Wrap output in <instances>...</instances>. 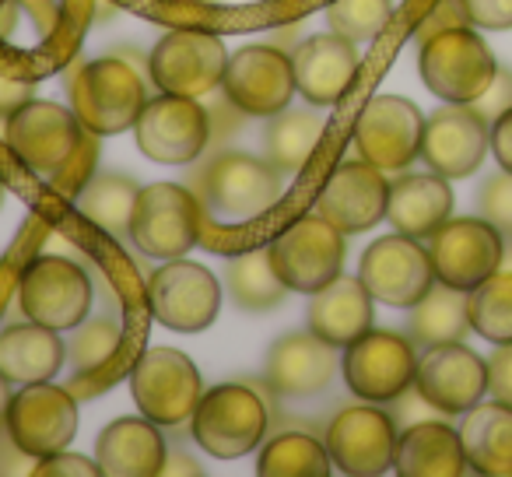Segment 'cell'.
Listing matches in <instances>:
<instances>
[{"label":"cell","mask_w":512,"mask_h":477,"mask_svg":"<svg viewBox=\"0 0 512 477\" xmlns=\"http://www.w3.org/2000/svg\"><path fill=\"white\" fill-rule=\"evenodd\" d=\"M92 130L57 102L32 99L8 116V148L36 176L50 179L60 193H81L92 179L95 141Z\"/></svg>","instance_id":"obj_1"},{"label":"cell","mask_w":512,"mask_h":477,"mask_svg":"<svg viewBox=\"0 0 512 477\" xmlns=\"http://www.w3.org/2000/svg\"><path fill=\"white\" fill-rule=\"evenodd\" d=\"M193 190V186H190ZM200 207L225 221H256L281 204L285 183L271 162L242 151H221L197 176Z\"/></svg>","instance_id":"obj_2"},{"label":"cell","mask_w":512,"mask_h":477,"mask_svg":"<svg viewBox=\"0 0 512 477\" xmlns=\"http://www.w3.org/2000/svg\"><path fill=\"white\" fill-rule=\"evenodd\" d=\"M71 109L95 137L134 130L141 109L148 106V88L141 74L120 57H99L71 74Z\"/></svg>","instance_id":"obj_3"},{"label":"cell","mask_w":512,"mask_h":477,"mask_svg":"<svg viewBox=\"0 0 512 477\" xmlns=\"http://www.w3.org/2000/svg\"><path fill=\"white\" fill-rule=\"evenodd\" d=\"M267 404L246 383H221L200 397L190 418V435L204 453L218 460H239L267 435Z\"/></svg>","instance_id":"obj_4"},{"label":"cell","mask_w":512,"mask_h":477,"mask_svg":"<svg viewBox=\"0 0 512 477\" xmlns=\"http://www.w3.org/2000/svg\"><path fill=\"white\" fill-rule=\"evenodd\" d=\"M418 71L428 92L439 95L442 102L470 106L491 85L498 64L488 43L474 32V25H456L421 43Z\"/></svg>","instance_id":"obj_5"},{"label":"cell","mask_w":512,"mask_h":477,"mask_svg":"<svg viewBox=\"0 0 512 477\" xmlns=\"http://www.w3.org/2000/svg\"><path fill=\"white\" fill-rule=\"evenodd\" d=\"M200 207L197 193L179 183L141 186L130 214V235L144 257L176 260L200 243Z\"/></svg>","instance_id":"obj_6"},{"label":"cell","mask_w":512,"mask_h":477,"mask_svg":"<svg viewBox=\"0 0 512 477\" xmlns=\"http://www.w3.org/2000/svg\"><path fill=\"white\" fill-rule=\"evenodd\" d=\"M130 393L144 418L172 428L193 418L204 397V383L193 358H186L183 351L148 348L130 369Z\"/></svg>","instance_id":"obj_7"},{"label":"cell","mask_w":512,"mask_h":477,"mask_svg":"<svg viewBox=\"0 0 512 477\" xmlns=\"http://www.w3.org/2000/svg\"><path fill=\"white\" fill-rule=\"evenodd\" d=\"M18 306L29 320L50 330H74L88 320L92 309V281L85 267L67 257H36L18 278Z\"/></svg>","instance_id":"obj_8"},{"label":"cell","mask_w":512,"mask_h":477,"mask_svg":"<svg viewBox=\"0 0 512 477\" xmlns=\"http://www.w3.org/2000/svg\"><path fill=\"white\" fill-rule=\"evenodd\" d=\"M341 372L358 400L393 404L407 386H414V372H418L414 341L393 330H365L344 348Z\"/></svg>","instance_id":"obj_9"},{"label":"cell","mask_w":512,"mask_h":477,"mask_svg":"<svg viewBox=\"0 0 512 477\" xmlns=\"http://www.w3.org/2000/svg\"><path fill=\"white\" fill-rule=\"evenodd\" d=\"M271 264L278 278L288 285V292L313 295L320 292L327 281H334L344 267V232L334 228L327 218L313 214V218H299L285 228V232L267 246Z\"/></svg>","instance_id":"obj_10"},{"label":"cell","mask_w":512,"mask_h":477,"mask_svg":"<svg viewBox=\"0 0 512 477\" xmlns=\"http://www.w3.org/2000/svg\"><path fill=\"white\" fill-rule=\"evenodd\" d=\"M134 141L144 158L158 165H186L211 141V113L190 95L162 92L148 99L134 123Z\"/></svg>","instance_id":"obj_11"},{"label":"cell","mask_w":512,"mask_h":477,"mask_svg":"<svg viewBox=\"0 0 512 477\" xmlns=\"http://www.w3.org/2000/svg\"><path fill=\"white\" fill-rule=\"evenodd\" d=\"M4 432L32 460L60 453L78 435V400H74L71 390L57 386L53 379H46V383H25L11 397Z\"/></svg>","instance_id":"obj_12"},{"label":"cell","mask_w":512,"mask_h":477,"mask_svg":"<svg viewBox=\"0 0 512 477\" xmlns=\"http://www.w3.org/2000/svg\"><path fill=\"white\" fill-rule=\"evenodd\" d=\"M502 232L484 218H449L428 235L435 281L470 292L484 278L502 271Z\"/></svg>","instance_id":"obj_13"},{"label":"cell","mask_w":512,"mask_h":477,"mask_svg":"<svg viewBox=\"0 0 512 477\" xmlns=\"http://www.w3.org/2000/svg\"><path fill=\"white\" fill-rule=\"evenodd\" d=\"M225 67V43H221V36L204 29L165 32L148 57V71L158 92L190 95V99H200L211 88H218L221 78H225Z\"/></svg>","instance_id":"obj_14"},{"label":"cell","mask_w":512,"mask_h":477,"mask_svg":"<svg viewBox=\"0 0 512 477\" xmlns=\"http://www.w3.org/2000/svg\"><path fill=\"white\" fill-rule=\"evenodd\" d=\"M148 306L162 327L197 334L218 320L221 285L204 264L183 257L165 260L148 281Z\"/></svg>","instance_id":"obj_15"},{"label":"cell","mask_w":512,"mask_h":477,"mask_svg":"<svg viewBox=\"0 0 512 477\" xmlns=\"http://www.w3.org/2000/svg\"><path fill=\"white\" fill-rule=\"evenodd\" d=\"M221 85H225V99L242 116H264V120L288 109L292 95L299 92L295 88L292 53L267 43L242 46L239 53H232Z\"/></svg>","instance_id":"obj_16"},{"label":"cell","mask_w":512,"mask_h":477,"mask_svg":"<svg viewBox=\"0 0 512 477\" xmlns=\"http://www.w3.org/2000/svg\"><path fill=\"white\" fill-rule=\"evenodd\" d=\"M425 113L404 95H372L355 120V148L383 172H400L421 155Z\"/></svg>","instance_id":"obj_17"},{"label":"cell","mask_w":512,"mask_h":477,"mask_svg":"<svg viewBox=\"0 0 512 477\" xmlns=\"http://www.w3.org/2000/svg\"><path fill=\"white\" fill-rule=\"evenodd\" d=\"M358 278L372 292L376 302L397 309H411L414 302H421L435 285L432 257L414 235H383L369 250L362 253L358 264Z\"/></svg>","instance_id":"obj_18"},{"label":"cell","mask_w":512,"mask_h":477,"mask_svg":"<svg viewBox=\"0 0 512 477\" xmlns=\"http://www.w3.org/2000/svg\"><path fill=\"white\" fill-rule=\"evenodd\" d=\"M397 421L376 404H351L334 414L327 425V453L334 467L351 477H376L393 467L397 453Z\"/></svg>","instance_id":"obj_19"},{"label":"cell","mask_w":512,"mask_h":477,"mask_svg":"<svg viewBox=\"0 0 512 477\" xmlns=\"http://www.w3.org/2000/svg\"><path fill=\"white\" fill-rule=\"evenodd\" d=\"M386 200H390V183L383 169L362 158V162H344L330 172L316 197V214L341 228L344 235H355L369 232L386 218Z\"/></svg>","instance_id":"obj_20"},{"label":"cell","mask_w":512,"mask_h":477,"mask_svg":"<svg viewBox=\"0 0 512 477\" xmlns=\"http://www.w3.org/2000/svg\"><path fill=\"white\" fill-rule=\"evenodd\" d=\"M491 144V130L474 106H460V102H446L425 116V137H421V158L428 169L439 172L446 179H463L477 172L484 162Z\"/></svg>","instance_id":"obj_21"},{"label":"cell","mask_w":512,"mask_h":477,"mask_svg":"<svg viewBox=\"0 0 512 477\" xmlns=\"http://www.w3.org/2000/svg\"><path fill=\"white\" fill-rule=\"evenodd\" d=\"M414 386L442 414H463L474 404H481L488 393V362L470 348H463V341L435 344L418 362Z\"/></svg>","instance_id":"obj_22"},{"label":"cell","mask_w":512,"mask_h":477,"mask_svg":"<svg viewBox=\"0 0 512 477\" xmlns=\"http://www.w3.org/2000/svg\"><path fill=\"white\" fill-rule=\"evenodd\" d=\"M337 372L334 344L313 330H295L271 344L267 351V386L278 397H313L327 390Z\"/></svg>","instance_id":"obj_23"},{"label":"cell","mask_w":512,"mask_h":477,"mask_svg":"<svg viewBox=\"0 0 512 477\" xmlns=\"http://www.w3.org/2000/svg\"><path fill=\"white\" fill-rule=\"evenodd\" d=\"M295 88L306 95L313 106H334L351 88L358 71V50L351 39L337 32H320V36L302 39L292 50Z\"/></svg>","instance_id":"obj_24"},{"label":"cell","mask_w":512,"mask_h":477,"mask_svg":"<svg viewBox=\"0 0 512 477\" xmlns=\"http://www.w3.org/2000/svg\"><path fill=\"white\" fill-rule=\"evenodd\" d=\"M165 453L169 449L151 418H116L95 442L102 477H158Z\"/></svg>","instance_id":"obj_25"},{"label":"cell","mask_w":512,"mask_h":477,"mask_svg":"<svg viewBox=\"0 0 512 477\" xmlns=\"http://www.w3.org/2000/svg\"><path fill=\"white\" fill-rule=\"evenodd\" d=\"M453 214V190L439 172H407L390 183L386 218L397 232L428 239Z\"/></svg>","instance_id":"obj_26"},{"label":"cell","mask_w":512,"mask_h":477,"mask_svg":"<svg viewBox=\"0 0 512 477\" xmlns=\"http://www.w3.org/2000/svg\"><path fill=\"white\" fill-rule=\"evenodd\" d=\"M372 302L376 299L362 285V278L337 274L309 299V330L334 348H348L355 337L372 330Z\"/></svg>","instance_id":"obj_27"},{"label":"cell","mask_w":512,"mask_h":477,"mask_svg":"<svg viewBox=\"0 0 512 477\" xmlns=\"http://www.w3.org/2000/svg\"><path fill=\"white\" fill-rule=\"evenodd\" d=\"M393 470L400 477H460L467 470L460 428H449L446 421H418L397 435Z\"/></svg>","instance_id":"obj_28"},{"label":"cell","mask_w":512,"mask_h":477,"mask_svg":"<svg viewBox=\"0 0 512 477\" xmlns=\"http://www.w3.org/2000/svg\"><path fill=\"white\" fill-rule=\"evenodd\" d=\"M460 442L467 467L484 477H512V404L491 400L463 411Z\"/></svg>","instance_id":"obj_29"},{"label":"cell","mask_w":512,"mask_h":477,"mask_svg":"<svg viewBox=\"0 0 512 477\" xmlns=\"http://www.w3.org/2000/svg\"><path fill=\"white\" fill-rule=\"evenodd\" d=\"M67 362V344L43 323H15L0 330V372L11 383H46Z\"/></svg>","instance_id":"obj_30"},{"label":"cell","mask_w":512,"mask_h":477,"mask_svg":"<svg viewBox=\"0 0 512 477\" xmlns=\"http://www.w3.org/2000/svg\"><path fill=\"white\" fill-rule=\"evenodd\" d=\"M470 330L474 327H470L467 292L442 285V281H435L432 292H428L421 302H414L411 316H407V334H411V341L421 344V348L463 341Z\"/></svg>","instance_id":"obj_31"},{"label":"cell","mask_w":512,"mask_h":477,"mask_svg":"<svg viewBox=\"0 0 512 477\" xmlns=\"http://www.w3.org/2000/svg\"><path fill=\"white\" fill-rule=\"evenodd\" d=\"M137 193H141L137 183L123 172H92V179L78 193V211L106 235L127 239Z\"/></svg>","instance_id":"obj_32"},{"label":"cell","mask_w":512,"mask_h":477,"mask_svg":"<svg viewBox=\"0 0 512 477\" xmlns=\"http://www.w3.org/2000/svg\"><path fill=\"white\" fill-rule=\"evenodd\" d=\"M320 137L323 120L316 113H309V109H281L267 123V162L281 176L302 172L309 158H313V151L320 148Z\"/></svg>","instance_id":"obj_33"},{"label":"cell","mask_w":512,"mask_h":477,"mask_svg":"<svg viewBox=\"0 0 512 477\" xmlns=\"http://www.w3.org/2000/svg\"><path fill=\"white\" fill-rule=\"evenodd\" d=\"M225 281L235 306L249 309V313H267V309L281 306L288 295V285L278 278L267 250H246L232 257L225 267Z\"/></svg>","instance_id":"obj_34"},{"label":"cell","mask_w":512,"mask_h":477,"mask_svg":"<svg viewBox=\"0 0 512 477\" xmlns=\"http://www.w3.org/2000/svg\"><path fill=\"white\" fill-rule=\"evenodd\" d=\"M327 442L313 439L309 432H285L274 435L256 460L260 477H327L330 474Z\"/></svg>","instance_id":"obj_35"},{"label":"cell","mask_w":512,"mask_h":477,"mask_svg":"<svg viewBox=\"0 0 512 477\" xmlns=\"http://www.w3.org/2000/svg\"><path fill=\"white\" fill-rule=\"evenodd\" d=\"M470 327L491 344L512 341V271H495L467 292Z\"/></svg>","instance_id":"obj_36"},{"label":"cell","mask_w":512,"mask_h":477,"mask_svg":"<svg viewBox=\"0 0 512 477\" xmlns=\"http://www.w3.org/2000/svg\"><path fill=\"white\" fill-rule=\"evenodd\" d=\"M120 348H123L120 323L109 320V316H99V320H85L74 327V337L67 341V362H71V369L78 376H92Z\"/></svg>","instance_id":"obj_37"},{"label":"cell","mask_w":512,"mask_h":477,"mask_svg":"<svg viewBox=\"0 0 512 477\" xmlns=\"http://www.w3.org/2000/svg\"><path fill=\"white\" fill-rule=\"evenodd\" d=\"M393 0H334L327 8V22L337 36L351 43H369L390 25Z\"/></svg>","instance_id":"obj_38"},{"label":"cell","mask_w":512,"mask_h":477,"mask_svg":"<svg viewBox=\"0 0 512 477\" xmlns=\"http://www.w3.org/2000/svg\"><path fill=\"white\" fill-rule=\"evenodd\" d=\"M477 211H481L484 221H491L498 232L512 239V172L502 169L498 176H491L488 183L481 186V193H477Z\"/></svg>","instance_id":"obj_39"},{"label":"cell","mask_w":512,"mask_h":477,"mask_svg":"<svg viewBox=\"0 0 512 477\" xmlns=\"http://www.w3.org/2000/svg\"><path fill=\"white\" fill-rule=\"evenodd\" d=\"M470 106H474V113L481 116L484 123H495L502 113H509V109H512V71L498 67L495 78H491V85L484 88V92L477 95Z\"/></svg>","instance_id":"obj_40"},{"label":"cell","mask_w":512,"mask_h":477,"mask_svg":"<svg viewBox=\"0 0 512 477\" xmlns=\"http://www.w3.org/2000/svg\"><path fill=\"white\" fill-rule=\"evenodd\" d=\"M32 474L36 477H102V467H99V460H88V456H81V453L60 449V453H53V456H43Z\"/></svg>","instance_id":"obj_41"},{"label":"cell","mask_w":512,"mask_h":477,"mask_svg":"<svg viewBox=\"0 0 512 477\" xmlns=\"http://www.w3.org/2000/svg\"><path fill=\"white\" fill-rule=\"evenodd\" d=\"M463 11H467V22L474 29H512V0H463Z\"/></svg>","instance_id":"obj_42"},{"label":"cell","mask_w":512,"mask_h":477,"mask_svg":"<svg viewBox=\"0 0 512 477\" xmlns=\"http://www.w3.org/2000/svg\"><path fill=\"white\" fill-rule=\"evenodd\" d=\"M456 25H470L467 11H463V0H439V4H435V8L421 18V25L414 29V39H421V43H425L428 36H435V32H446V29H456Z\"/></svg>","instance_id":"obj_43"},{"label":"cell","mask_w":512,"mask_h":477,"mask_svg":"<svg viewBox=\"0 0 512 477\" xmlns=\"http://www.w3.org/2000/svg\"><path fill=\"white\" fill-rule=\"evenodd\" d=\"M393 404H397V411H393V421H397V428L418 425V421H432L435 414H442L439 407H435L432 400H428L425 393L418 390V386H407V390L400 393Z\"/></svg>","instance_id":"obj_44"},{"label":"cell","mask_w":512,"mask_h":477,"mask_svg":"<svg viewBox=\"0 0 512 477\" xmlns=\"http://www.w3.org/2000/svg\"><path fill=\"white\" fill-rule=\"evenodd\" d=\"M488 393L512 404V341L498 344V351L488 358Z\"/></svg>","instance_id":"obj_45"},{"label":"cell","mask_w":512,"mask_h":477,"mask_svg":"<svg viewBox=\"0 0 512 477\" xmlns=\"http://www.w3.org/2000/svg\"><path fill=\"white\" fill-rule=\"evenodd\" d=\"M36 95V85L32 81H11V78H0V120H8L15 116L25 102H32Z\"/></svg>","instance_id":"obj_46"},{"label":"cell","mask_w":512,"mask_h":477,"mask_svg":"<svg viewBox=\"0 0 512 477\" xmlns=\"http://www.w3.org/2000/svg\"><path fill=\"white\" fill-rule=\"evenodd\" d=\"M491 155L505 172H512V109L491 123Z\"/></svg>","instance_id":"obj_47"},{"label":"cell","mask_w":512,"mask_h":477,"mask_svg":"<svg viewBox=\"0 0 512 477\" xmlns=\"http://www.w3.org/2000/svg\"><path fill=\"white\" fill-rule=\"evenodd\" d=\"M162 474H165V477H172V474H186V477H193V474H204V467H200V463L193 460L190 453H165Z\"/></svg>","instance_id":"obj_48"},{"label":"cell","mask_w":512,"mask_h":477,"mask_svg":"<svg viewBox=\"0 0 512 477\" xmlns=\"http://www.w3.org/2000/svg\"><path fill=\"white\" fill-rule=\"evenodd\" d=\"M11 397H15V393H11V379L4 376V372H0V428L8 425V407H11Z\"/></svg>","instance_id":"obj_49"},{"label":"cell","mask_w":512,"mask_h":477,"mask_svg":"<svg viewBox=\"0 0 512 477\" xmlns=\"http://www.w3.org/2000/svg\"><path fill=\"white\" fill-rule=\"evenodd\" d=\"M502 271H512V239L505 243V250H502Z\"/></svg>","instance_id":"obj_50"},{"label":"cell","mask_w":512,"mask_h":477,"mask_svg":"<svg viewBox=\"0 0 512 477\" xmlns=\"http://www.w3.org/2000/svg\"><path fill=\"white\" fill-rule=\"evenodd\" d=\"M4 197H8V186H4V179H0V207H4Z\"/></svg>","instance_id":"obj_51"},{"label":"cell","mask_w":512,"mask_h":477,"mask_svg":"<svg viewBox=\"0 0 512 477\" xmlns=\"http://www.w3.org/2000/svg\"><path fill=\"white\" fill-rule=\"evenodd\" d=\"M186 4H200V0H186Z\"/></svg>","instance_id":"obj_52"}]
</instances>
